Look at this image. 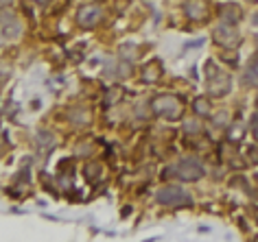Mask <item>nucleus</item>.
I'll use <instances>...</instances> for the list:
<instances>
[{"label":"nucleus","mask_w":258,"mask_h":242,"mask_svg":"<svg viewBox=\"0 0 258 242\" xmlns=\"http://www.w3.org/2000/svg\"><path fill=\"white\" fill-rule=\"evenodd\" d=\"M206 87H208V94L210 96L223 98L232 90V79H230L228 72L219 70L215 61H206Z\"/></svg>","instance_id":"obj_1"},{"label":"nucleus","mask_w":258,"mask_h":242,"mask_svg":"<svg viewBox=\"0 0 258 242\" xmlns=\"http://www.w3.org/2000/svg\"><path fill=\"white\" fill-rule=\"evenodd\" d=\"M151 109L153 114H158V116L167 118V120H179L184 114V103L179 96L175 94H158L156 98L151 101Z\"/></svg>","instance_id":"obj_2"},{"label":"nucleus","mask_w":258,"mask_h":242,"mask_svg":"<svg viewBox=\"0 0 258 242\" xmlns=\"http://www.w3.org/2000/svg\"><path fill=\"white\" fill-rule=\"evenodd\" d=\"M156 201L160 203V205H167V207H188V205H193L190 194L184 188H179V185H164V188H160L156 194Z\"/></svg>","instance_id":"obj_3"},{"label":"nucleus","mask_w":258,"mask_h":242,"mask_svg":"<svg viewBox=\"0 0 258 242\" xmlns=\"http://www.w3.org/2000/svg\"><path fill=\"white\" fill-rule=\"evenodd\" d=\"M215 42L219 44V46H223L228 51H234V48L241 44V35H239V31H237V26L234 24H219L217 29H215Z\"/></svg>","instance_id":"obj_4"},{"label":"nucleus","mask_w":258,"mask_h":242,"mask_svg":"<svg viewBox=\"0 0 258 242\" xmlns=\"http://www.w3.org/2000/svg\"><path fill=\"white\" fill-rule=\"evenodd\" d=\"M173 173L182 181H199L204 177V166H201L197 159L188 157V159H182V162L173 168Z\"/></svg>","instance_id":"obj_5"},{"label":"nucleus","mask_w":258,"mask_h":242,"mask_svg":"<svg viewBox=\"0 0 258 242\" xmlns=\"http://www.w3.org/2000/svg\"><path fill=\"white\" fill-rule=\"evenodd\" d=\"M101 15H103V11L98 4H84L79 9V13H77V22L84 29H94L98 22H101Z\"/></svg>","instance_id":"obj_6"},{"label":"nucleus","mask_w":258,"mask_h":242,"mask_svg":"<svg viewBox=\"0 0 258 242\" xmlns=\"http://www.w3.org/2000/svg\"><path fill=\"white\" fill-rule=\"evenodd\" d=\"M184 13H186V18L188 20H195V22L204 20L206 13H208L206 0H186L184 2Z\"/></svg>","instance_id":"obj_7"},{"label":"nucleus","mask_w":258,"mask_h":242,"mask_svg":"<svg viewBox=\"0 0 258 242\" xmlns=\"http://www.w3.org/2000/svg\"><path fill=\"white\" fill-rule=\"evenodd\" d=\"M241 18H243V9L239 7L237 2H228L221 7V22L223 24H234L237 26Z\"/></svg>","instance_id":"obj_8"},{"label":"nucleus","mask_w":258,"mask_h":242,"mask_svg":"<svg viewBox=\"0 0 258 242\" xmlns=\"http://www.w3.org/2000/svg\"><path fill=\"white\" fill-rule=\"evenodd\" d=\"M68 118H70V122H73L75 126H87L90 124V120H92V114H90V109L87 107H75V109H70L68 112Z\"/></svg>","instance_id":"obj_9"},{"label":"nucleus","mask_w":258,"mask_h":242,"mask_svg":"<svg viewBox=\"0 0 258 242\" xmlns=\"http://www.w3.org/2000/svg\"><path fill=\"white\" fill-rule=\"evenodd\" d=\"M162 76V63L160 61H149L142 68V81L145 83H156Z\"/></svg>","instance_id":"obj_10"},{"label":"nucleus","mask_w":258,"mask_h":242,"mask_svg":"<svg viewBox=\"0 0 258 242\" xmlns=\"http://www.w3.org/2000/svg\"><path fill=\"white\" fill-rule=\"evenodd\" d=\"M245 135V124L243 120H237V122H232L228 126V142H232V144H239L241 140H243Z\"/></svg>","instance_id":"obj_11"},{"label":"nucleus","mask_w":258,"mask_h":242,"mask_svg":"<svg viewBox=\"0 0 258 242\" xmlns=\"http://www.w3.org/2000/svg\"><path fill=\"white\" fill-rule=\"evenodd\" d=\"M84 175L90 183H96V181H101V177H103V166L98 162H90V164H86Z\"/></svg>","instance_id":"obj_12"},{"label":"nucleus","mask_w":258,"mask_h":242,"mask_svg":"<svg viewBox=\"0 0 258 242\" xmlns=\"http://www.w3.org/2000/svg\"><path fill=\"white\" fill-rule=\"evenodd\" d=\"M245 79H248L250 85L258 87V53L254 55V57L248 61V70H245Z\"/></svg>","instance_id":"obj_13"},{"label":"nucleus","mask_w":258,"mask_h":242,"mask_svg":"<svg viewBox=\"0 0 258 242\" xmlns=\"http://www.w3.org/2000/svg\"><path fill=\"white\" fill-rule=\"evenodd\" d=\"M118 57L125 59V61H134V59H138V46L136 44H120Z\"/></svg>","instance_id":"obj_14"},{"label":"nucleus","mask_w":258,"mask_h":242,"mask_svg":"<svg viewBox=\"0 0 258 242\" xmlns=\"http://www.w3.org/2000/svg\"><path fill=\"white\" fill-rule=\"evenodd\" d=\"M193 112L197 116H210V101L206 96H197L193 103Z\"/></svg>","instance_id":"obj_15"},{"label":"nucleus","mask_w":258,"mask_h":242,"mask_svg":"<svg viewBox=\"0 0 258 242\" xmlns=\"http://www.w3.org/2000/svg\"><path fill=\"white\" fill-rule=\"evenodd\" d=\"M37 144H40L42 148H53L55 146V135L48 133V131H40V133H37Z\"/></svg>","instance_id":"obj_16"},{"label":"nucleus","mask_w":258,"mask_h":242,"mask_svg":"<svg viewBox=\"0 0 258 242\" xmlns=\"http://www.w3.org/2000/svg\"><path fill=\"white\" fill-rule=\"evenodd\" d=\"M11 22H15V13L9 7H0V24L7 26Z\"/></svg>","instance_id":"obj_17"},{"label":"nucleus","mask_w":258,"mask_h":242,"mask_svg":"<svg viewBox=\"0 0 258 242\" xmlns=\"http://www.w3.org/2000/svg\"><path fill=\"white\" fill-rule=\"evenodd\" d=\"M120 96H123V87H112V90L107 92V96H105V105H114L116 101H120Z\"/></svg>","instance_id":"obj_18"},{"label":"nucleus","mask_w":258,"mask_h":242,"mask_svg":"<svg viewBox=\"0 0 258 242\" xmlns=\"http://www.w3.org/2000/svg\"><path fill=\"white\" fill-rule=\"evenodd\" d=\"M20 33H22V26H20V22H18V20L4 26V35H7V37H18Z\"/></svg>","instance_id":"obj_19"},{"label":"nucleus","mask_w":258,"mask_h":242,"mask_svg":"<svg viewBox=\"0 0 258 242\" xmlns=\"http://www.w3.org/2000/svg\"><path fill=\"white\" fill-rule=\"evenodd\" d=\"M186 131H188V133H197V131H201V124L190 120V122H186Z\"/></svg>","instance_id":"obj_20"},{"label":"nucleus","mask_w":258,"mask_h":242,"mask_svg":"<svg viewBox=\"0 0 258 242\" xmlns=\"http://www.w3.org/2000/svg\"><path fill=\"white\" fill-rule=\"evenodd\" d=\"M252 135H254V140L258 142V112L254 114V118H252Z\"/></svg>","instance_id":"obj_21"},{"label":"nucleus","mask_w":258,"mask_h":242,"mask_svg":"<svg viewBox=\"0 0 258 242\" xmlns=\"http://www.w3.org/2000/svg\"><path fill=\"white\" fill-rule=\"evenodd\" d=\"M221 57L226 59V61H230V63H234V61H237V55H234L232 51H230V48H228V53H221Z\"/></svg>","instance_id":"obj_22"},{"label":"nucleus","mask_w":258,"mask_h":242,"mask_svg":"<svg viewBox=\"0 0 258 242\" xmlns=\"http://www.w3.org/2000/svg\"><path fill=\"white\" fill-rule=\"evenodd\" d=\"M77 153H86V155H90V153H92V146L90 144H79V146H77Z\"/></svg>","instance_id":"obj_23"},{"label":"nucleus","mask_w":258,"mask_h":242,"mask_svg":"<svg viewBox=\"0 0 258 242\" xmlns=\"http://www.w3.org/2000/svg\"><path fill=\"white\" fill-rule=\"evenodd\" d=\"M204 44V40H197V42H188L186 44V48H197V46H201Z\"/></svg>","instance_id":"obj_24"},{"label":"nucleus","mask_w":258,"mask_h":242,"mask_svg":"<svg viewBox=\"0 0 258 242\" xmlns=\"http://www.w3.org/2000/svg\"><path fill=\"white\" fill-rule=\"evenodd\" d=\"M250 155H252V162H258V148H250Z\"/></svg>","instance_id":"obj_25"},{"label":"nucleus","mask_w":258,"mask_h":242,"mask_svg":"<svg viewBox=\"0 0 258 242\" xmlns=\"http://www.w3.org/2000/svg\"><path fill=\"white\" fill-rule=\"evenodd\" d=\"M11 2H13V0H0V7H9Z\"/></svg>","instance_id":"obj_26"},{"label":"nucleus","mask_w":258,"mask_h":242,"mask_svg":"<svg viewBox=\"0 0 258 242\" xmlns=\"http://www.w3.org/2000/svg\"><path fill=\"white\" fill-rule=\"evenodd\" d=\"M256 112H258V98H256Z\"/></svg>","instance_id":"obj_27"},{"label":"nucleus","mask_w":258,"mask_h":242,"mask_svg":"<svg viewBox=\"0 0 258 242\" xmlns=\"http://www.w3.org/2000/svg\"><path fill=\"white\" fill-rule=\"evenodd\" d=\"M248 2H256V0H248Z\"/></svg>","instance_id":"obj_28"},{"label":"nucleus","mask_w":258,"mask_h":242,"mask_svg":"<svg viewBox=\"0 0 258 242\" xmlns=\"http://www.w3.org/2000/svg\"><path fill=\"white\" fill-rule=\"evenodd\" d=\"M256 221H258V212H256Z\"/></svg>","instance_id":"obj_29"},{"label":"nucleus","mask_w":258,"mask_h":242,"mask_svg":"<svg viewBox=\"0 0 258 242\" xmlns=\"http://www.w3.org/2000/svg\"><path fill=\"white\" fill-rule=\"evenodd\" d=\"M0 42H2V40H0Z\"/></svg>","instance_id":"obj_30"}]
</instances>
